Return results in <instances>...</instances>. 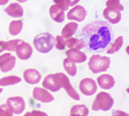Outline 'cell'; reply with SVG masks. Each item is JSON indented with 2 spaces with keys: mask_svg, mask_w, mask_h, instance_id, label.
Wrapping results in <instances>:
<instances>
[{
  "mask_svg": "<svg viewBox=\"0 0 129 116\" xmlns=\"http://www.w3.org/2000/svg\"><path fill=\"white\" fill-rule=\"evenodd\" d=\"M55 45L57 50H62L65 49L66 45H65V39H63L61 35H57V38H55Z\"/></svg>",
  "mask_w": 129,
  "mask_h": 116,
  "instance_id": "29",
  "label": "cell"
},
{
  "mask_svg": "<svg viewBox=\"0 0 129 116\" xmlns=\"http://www.w3.org/2000/svg\"><path fill=\"white\" fill-rule=\"evenodd\" d=\"M103 16L111 24H118L121 21V12L117 10H114L111 9H105L103 11Z\"/></svg>",
  "mask_w": 129,
  "mask_h": 116,
  "instance_id": "16",
  "label": "cell"
},
{
  "mask_svg": "<svg viewBox=\"0 0 129 116\" xmlns=\"http://www.w3.org/2000/svg\"><path fill=\"white\" fill-rule=\"evenodd\" d=\"M23 29V21L22 20H14L9 24V32L11 35H17L21 32Z\"/></svg>",
  "mask_w": 129,
  "mask_h": 116,
  "instance_id": "21",
  "label": "cell"
},
{
  "mask_svg": "<svg viewBox=\"0 0 129 116\" xmlns=\"http://www.w3.org/2000/svg\"><path fill=\"white\" fill-rule=\"evenodd\" d=\"M70 116H79V115H75V114H70Z\"/></svg>",
  "mask_w": 129,
  "mask_h": 116,
  "instance_id": "36",
  "label": "cell"
},
{
  "mask_svg": "<svg viewBox=\"0 0 129 116\" xmlns=\"http://www.w3.org/2000/svg\"><path fill=\"white\" fill-rule=\"evenodd\" d=\"M0 116H13V113L6 104L0 105Z\"/></svg>",
  "mask_w": 129,
  "mask_h": 116,
  "instance_id": "30",
  "label": "cell"
},
{
  "mask_svg": "<svg viewBox=\"0 0 129 116\" xmlns=\"http://www.w3.org/2000/svg\"><path fill=\"white\" fill-rule=\"evenodd\" d=\"M56 74H57V76L58 77V78H59L61 85H62V88L66 90L67 93L69 94V96H70L73 99H74V100H79L80 97L79 95V93H78L76 90L74 88V87L71 85L69 77L65 74L62 73V72H58V73H56Z\"/></svg>",
  "mask_w": 129,
  "mask_h": 116,
  "instance_id": "6",
  "label": "cell"
},
{
  "mask_svg": "<svg viewBox=\"0 0 129 116\" xmlns=\"http://www.w3.org/2000/svg\"><path fill=\"white\" fill-rule=\"evenodd\" d=\"M41 75L36 69H26L24 72V79L29 84H36L41 81Z\"/></svg>",
  "mask_w": 129,
  "mask_h": 116,
  "instance_id": "13",
  "label": "cell"
},
{
  "mask_svg": "<svg viewBox=\"0 0 129 116\" xmlns=\"http://www.w3.org/2000/svg\"><path fill=\"white\" fill-rule=\"evenodd\" d=\"M79 0H74V1H70V0H55L54 3L56 5L60 7L63 11H66L69 9L70 6H74L79 3Z\"/></svg>",
  "mask_w": 129,
  "mask_h": 116,
  "instance_id": "26",
  "label": "cell"
},
{
  "mask_svg": "<svg viewBox=\"0 0 129 116\" xmlns=\"http://www.w3.org/2000/svg\"><path fill=\"white\" fill-rule=\"evenodd\" d=\"M106 8L114 9V10H117L119 12L122 11L124 9V7L121 5L120 1H107L106 2Z\"/></svg>",
  "mask_w": 129,
  "mask_h": 116,
  "instance_id": "28",
  "label": "cell"
},
{
  "mask_svg": "<svg viewBox=\"0 0 129 116\" xmlns=\"http://www.w3.org/2000/svg\"><path fill=\"white\" fill-rule=\"evenodd\" d=\"M113 103L114 100L110 94L105 92H101L97 94L95 99L94 101L92 109L94 111H108L112 108Z\"/></svg>",
  "mask_w": 129,
  "mask_h": 116,
  "instance_id": "4",
  "label": "cell"
},
{
  "mask_svg": "<svg viewBox=\"0 0 129 116\" xmlns=\"http://www.w3.org/2000/svg\"><path fill=\"white\" fill-rule=\"evenodd\" d=\"M8 0H5V1H0V5H4V4H6L8 3Z\"/></svg>",
  "mask_w": 129,
  "mask_h": 116,
  "instance_id": "34",
  "label": "cell"
},
{
  "mask_svg": "<svg viewBox=\"0 0 129 116\" xmlns=\"http://www.w3.org/2000/svg\"><path fill=\"white\" fill-rule=\"evenodd\" d=\"M4 12L13 18H21L24 14L23 8L20 4L17 3L10 4L7 8L4 9Z\"/></svg>",
  "mask_w": 129,
  "mask_h": 116,
  "instance_id": "18",
  "label": "cell"
},
{
  "mask_svg": "<svg viewBox=\"0 0 129 116\" xmlns=\"http://www.w3.org/2000/svg\"><path fill=\"white\" fill-rule=\"evenodd\" d=\"M2 92H3V88H0V93H1Z\"/></svg>",
  "mask_w": 129,
  "mask_h": 116,
  "instance_id": "35",
  "label": "cell"
},
{
  "mask_svg": "<svg viewBox=\"0 0 129 116\" xmlns=\"http://www.w3.org/2000/svg\"><path fill=\"white\" fill-rule=\"evenodd\" d=\"M112 116H128V113L121 110H115L112 113Z\"/></svg>",
  "mask_w": 129,
  "mask_h": 116,
  "instance_id": "32",
  "label": "cell"
},
{
  "mask_svg": "<svg viewBox=\"0 0 129 116\" xmlns=\"http://www.w3.org/2000/svg\"><path fill=\"white\" fill-rule=\"evenodd\" d=\"M97 83L101 88L111 89L115 85V79L112 76L109 74H103L97 78Z\"/></svg>",
  "mask_w": 129,
  "mask_h": 116,
  "instance_id": "15",
  "label": "cell"
},
{
  "mask_svg": "<svg viewBox=\"0 0 129 116\" xmlns=\"http://www.w3.org/2000/svg\"><path fill=\"white\" fill-rule=\"evenodd\" d=\"M87 15V11L83 6L76 5L68 12L67 18L69 20H75L77 22L84 21L85 17Z\"/></svg>",
  "mask_w": 129,
  "mask_h": 116,
  "instance_id": "10",
  "label": "cell"
},
{
  "mask_svg": "<svg viewBox=\"0 0 129 116\" xmlns=\"http://www.w3.org/2000/svg\"><path fill=\"white\" fill-rule=\"evenodd\" d=\"M15 63L16 58L10 53H4L0 55V71L4 73L11 71L15 66Z\"/></svg>",
  "mask_w": 129,
  "mask_h": 116,
  "instance_id": "7",
  "label": "cell"
},
{
  "mask_svg": "<svg viewBox=\"0 0 129 116\" xmlns=\"http://www.w3.org/2000/svg\"><path fill=\"white\" fill-rule=\"evenodd\" d=\"M24 116H48L47 113L41 112L40 110H33L31 112H27Z\"/></svg>",
  "mask_w": 129,
  "mask_h": 116,
  "instance_id": "31",
  "label": "cell"
},
{
  "mask_svg": "<svg viewBox=\"0 0 129 116\" xmlns=\"http://www.w3.org/2000/svg\"><path fill=\"white\" fill-rule=\"evenodd\" d=\"M79 89L84 95L92 96L97 91V83L92 78H84L79 83Z\"/></svg>",
  "mask_w": 129,
  "mask_h": 116,
  "instance_id": "8",
  "label": "cell"
},
{
  "mask_svg": "<svg viewBox=\"0 0 129 116\" xmlns=\"http://www.w3.org/2000/svg\"><path fill=\"white\" fill-rule=\"evenodd\" d=\"M63 67H64L65 71L68 72V74L72 77H74L77 74V67L74 62L70 61L68 58H65L63 60Z\"/></svg>",
  "mask_w": 129,
  "mask_h": 116,
  "instance_id": "23",
  "label": "cell"
},
{
  "mask_svg": "<svg viewBox=\"0 0 129 116\" xmlns=\"http://www.w3.org/2000/svg\"><path fill=\"white\" fill-rule=\"evenodd\" d=\"M81 40L89 51L103 52L113 41V31L111 25L105 21H94L86 25L81 30Z\"/></svg>",
  "mask_w": 129,
  "mask_h": 116,
  "instance_id": "1",
  "label": "cell"
},
{
  "mask_svg": "<svg viewBox=\"0 0 129 116\" xmlns=\"http://www.w3.org/2000/svg\"><path fill=\"white\" fill-rule=\"evenodd\" d=\"M123 45V37L122 36H119L115 40V41L112 43V45L108 48L106 50L107 54H114L116 51H118L121 49Z\"/></svg>",
  "mask_w": 129,
  "mask_h": 116,
  "instance_id": "25",
  "label": "cell"
},
{
  "mask_svg": "<svg viewBox=\"0 0 129 116\" xmlns=\"http://www.w3.org/2000/svg\"><path fill=\"white\" fill-rule=\"evenodd\" d=\"M67 58L69 59L73 62H77V63H82L84 62L87 59V55L85 53L80 51V50H74V49H69L66 51Z\"/></svg>",
  "mask_w": 129,
  "mask_h": 116,
  "instance_id": "14",
  "label": "cell"
},
{
  "mask_svg": "<svg viewBox=\"0 0 129 116\" xmlns=\"http://www.w3.org/2000/svg\"><path fill=\"white\" fill-rule=\"evenodd\" d=\"M78 28H79V25L76 22H70L69 24H67L62 30L61 36L63 39H68L72 37L77 31Z\"/></svg>",
  "mask_w": 129,
  "mask_h": 116,
  "instance_id": "19",
  "label": "cell"
},
{
  "mask_svg": "<svg viewBox=\"0 0 129 116\" xmlns=\"http://www.w3.org/2000/svg\"><path fill=\"white\" fill-rule=\"evenodd\" d=\"M42 86L46 89H48L51 92H57L62 88L60 80L57 76V74L47 75L44 78V80H43Z\"/></svg>",
  "mask_w": 129,
  "mask_h": 116,
  "instance_id": "9",
  "label": "cell"
},
{
  "mask_svg": "<svg viewBox=\"0 0 129 116\" xmlns=\"http://www.w3.org/2000/svg\"><path fill=\"white\" fill-rule=\"evenodd\" d=\"M65 45L69 49H74L78 50L84 47V43L81 39H76L74 37H70L65 40Z\"/></svg>",
  "mask_w": 129,
  "mask_h": 116,
  "instance_id": "20",
  "label": "cell"
},
{
  "mask_svg": "<svg viewBox=\"0 0 129 116\" xmlns=\"http://www.w3.org/2000/svg\"><path fill=\"white\" fill-rule=\"evenodd\" d=\"M23 40L17 39V40H11L9 41H5V50H9V51H15L17 46L19 44H20Z\"/></svg>",
  "mask_w": 129,
  "mask_h": 116,
  "instance_id": "27",
  "label": "cell"
},
{
  "mask_svg": "<svg viewBox=\"0 0 129 116\" xmlns=\"http://www.w3.org/2000/svg\"><path fill=\"white\" fill-rule=\"evenodd\" d=\"M16 55L20 60H28L32 55L33 49L31 45L25 41H22L16 48Z\"/></svg>",
  "mask_w": 129,
  "mask_h": 116,
  "instance_id": "12",
  "label": "cell"
},
{
  "mask_svg": "<svg viewBox=\"0 0 129 116\" xmlns=\"http://www.w3.org/2000/svg\"><path fill=\"white\" fill-rule=\"evenodd\" d=\"M111 65V59L108 56H101L99 55H93L88 62L89 70L93 73L106 72Z\"/></svg>",
  "mask_w": 129,
  "mask_h": 116,
  "instance_id": "3",
  "label": "cell"
},
{
  "mask_svg": "<svg viewBox=\"0 0 129 116\" xmlns=\"http://www.w3.org/2000/svg\"><path fill=\"white\" fill-rule=\"evenodd\" d=\"M21 82V78L17 76H9L3 77L0 79V86L1 87H7L10 85H14Z\"/></svg>",
  "mask_w": 129,
  "mask_h": 116,
  "instance_id": "22",
  "label": "cell"
},
{
  "mask_svg": "<svg viewBox=\"0 0 129 116\" xmlns=\"http://www.w3.org/2000/svg\"><path fill=\"white\" fill-rule=\"evenodd\" d=\"M50 16L55 22L57 23H62L65 19V14L64 11L62 10L60 7H58L56 4H53L50 7L49 9Z\"/></svg>",
  "mask_w": 129,
  "mask_h": 116,
  "instance_id": "17",
  "label": "cell"
},
{
  "mask_svg": "<svg viewBox=\"0 0 129 116\" xmlns=\"http://www.w3.org/2000/svg\"><path fill=\"white\" fill-rule=\"evenodd\" d=\"M71 114L79 116H87L89 114V108L84 104H77L71 108Z\"/></svg>",
  "mask_w": 129,
  "mask_h": 116,
  "instance_id": "24",
  "label": "cell"
},
{
  "mask_svg": "<svg viewBox=\"0 0 129 116\" xmlns=\"http://www.w3.org/2000/svg\"><path fill=\"white\" fill-rule=\"evenodd\" d=\"M5 50V41H0V53Z\"/></svg>",
  "mask_w": 129,
  "mask_h": 116,
  "instance_id": "33",
  "label": "cell"
},
{
  "mask_svg": "<svg viewBox=\"0 0 129 116\" xmlns=\"http://www.w3.org/2000/svg\"><path fill=\"white\" fill-rule=\"evenodd\" d=\"M33 98L36 100L40 101L41 103H50L54 100V97L46 89L41 88H35L33 89Z\"/></svg>",
  "mask_w": 129,
  "mask_h": 116,
  "instance_id": "11",
  "label": "cell"
},
{
  "mask_svg": "<svg viewBox=\"0 0 129 116\" xmlns=\"http://www.w3.org/2000/svg\"><path fill=\"white\" fill-rule=\"evenodd\" d=\"M55 38L49 33H41L34 38V46L41 53H48L55 45Z\"/></svg>",
  "mask_w": 129,
  "mask_h": 116,
  "instance_id": "2",
  "label": "cell"
},
{
  "mask_svg": "<svg viewBox=\"0 0 129 116\" xmlns=\"http://www.w3.org/2000/svg\"><path fill=\"white\" fill-rule=\"evenodd\" d=\"M6 105L8 106L12 113L15 114H20L25 110V103L21 97H12L7 99Z\"/></svg>",
  "mask_w": 129,
  "mask_h": 116,
  "instance_id": "5",
  "label": "cell"
}]
</instances>
